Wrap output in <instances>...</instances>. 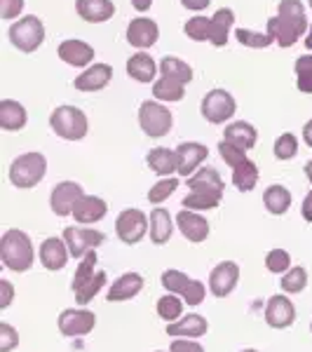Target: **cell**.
Listing matches in <instances>:
<instances>
[{"instance_id":"obj_1","label":"cell","mask_w":312,"mask_h":352,"mask_svg":"<svg viewBox=\"0 0 312 352\" xmlns=\"http://www.w3.org/2000/svg\"><path fill=\"white\" fill-rule=\"evenodd\" d=\"M305 31H310V24L300 0H282L277 5V14L268 19V33L280 47L296 45Z\"/></svg>"},{"instance_id":"obj_2","label":"cell","mask_w":312,"mask_h":352,"mask_svg":"<svg viewBox=\"0 0 312 352\" xmlns=\"http://www.w3.org/2000/svg\"><path fill=\"white\" fill-rule=\"evenodd\" d=\"M0 261L8 270L26 272L31 270L36 252H33V242L24 230L10 228L0 237Z\"/></svg>"},{"instance_id":"obj_3","label":"cell","mask_w":312,"mask_h":352,"mask_svg":"<svg viewBox=\"0 0 312 352\" xmlns=\"http://www.w3.org/2000/svg\"><path fill=\"white\" fill-rule=\"evenodd\" d=\"M47 172V160L43 153H24L10 164V181L14 188L28 190L33 186H38L45 179Z\"/></svg>"},{"instance_id":"obj_4","label":"cell","mask_w":312,"mask_h":352,"mask_svg":"<svg viewBox=\"0 0 312 352\" xmlns=\"http://www.w3.org/2000/svg\"><path fill=\"white\" fill-rule=\"evenodd\" d=\"M49 127L56 136L66 141H80L87 136V129H89V122H87V116L76 109V106H56L49 116Z\"/></svg>"},{"instance_id":"obj_5","label":"cell","mask_w":312,"mask_h":352,"mask_svg":"<svg viewBox=\"0 0 312 352\" xmlns=\"http://www.w3.org/2000/svg\"><path fill=\"white\" fill-rule=\"evenodd\" d=\"M8 36H10V43H12L19 52L31 54L45 43V24L36 14H26L10 26Z\"/></svg>"},{"instance_id":"obj_6","label":"cell","mask_w":312,"mask_h":352,"mask_svg":"<svg viewBox=\"0 0 312 352\" xmlns=\"http://www.w3.org/2000/svg\"><path fill=\"white\" fill-rule=\"evenodd\" d=\"M139 124L146 136L151 139H162L172 132L174 118L167 106L157 104V101H144L139 109Z\"/></svg>"},{"instance_id":"obj_7","label":"cell","mask_w":312,"mask_h":352,"mask_svg":"<svg viewBox=\"0 0 312 352\" xmlns=\"http://www.w3.org/2000/svg\"><path fill=\"white\" fill-rule=\"evenodd\" d=\"M235 111H237L235 96L230 92H225V89H212V92H207L200 106L202 118L212 124H221V122L230 120V118L235 116Z\"/></svg>"},{"instance_id":"obj_8","label":"cell","mask_w":312,"mask_h":352,"mask_svg":"<svg viewBox=\"0 0 312 352\" xmlns=\"http://www.w3.org/2000/svg\"><path fill=\"white\" fill-rule=\"evenodd\" d=\"M151 221L141 209H122L115 221V232L124 244H139L148 235Z\"/></svg>"},{"instance_id":"obj_9","label":"cell","mask_w":312,"mask_h":352,"mask_svg":"<svg viewBox=\"0 0 312 352\" xmlns=\"http://www.w3.org/2000/svg\"><path fill=\"white\" fill-rule=\"evenodd\" d=\"M94 327H96V315L92 310L68 308L61 310L59 315V331L68 338L87 336V333L94 331Z\"/></svg>"},{"instance_id":"obj_10","label":"cell","mask_w":312,"mask_h":352,"mask_svg":"<svg viewBox=\"0 0 312 352\" xmlns=\"http://www.w3.org/2000/svg\"><path fill=\"white\" fill-rule=\"evenodd\" d=\"M64 240L68 244V252L73 258H82L89 252H94L99 244H104V232L92 228H78V226H68L64 230Z\"/></svg>"},{"instance_id":"obj_11","label":"cell","mask_w":312,"mask_h":352,"mask_svg":"<svg viewBox=\"0 0 312 352\" xmlns=\"http://www.w3.org/2000/svg\"><path fill=\"white\" fill-rule=\"evenodd\" d=\"M80 197H85L80 184H76V181H61L49 192V207H52L56 217H71L73 207H76Z\"/></svg>"},{"instance_id":"obj_12","label":"cell","mask_w":312,"mask_h":352,"mask_svg":"<svg viewBox=\"0 0 312 352\" xmlns=\"http://www.w3.org/2000/svg\"><path fill=\"white\" fill-rule=\"evenodd\" d=\"M240 282V265L235 261H221L209 275V292L216 298H225Z\"/></svg>"},{"instance_id":"obj_13","label":"cell","mask_w":312,"mask_h":352,"mask_svg":"<svg viewBox=\"0 0 312 352\" xmlns=\"http://www.w3.org/2000/svg\"><path fill=\"white\" fill-rule=\"evenodd\" d=\"M160 38V28L148 16H136L127 26V43L136 50L153 47Z\"/></svg>"},{"instance_id":"obj_14","label":"cell","mask_w":312,"mask_h":352,"mask_svg":"<svg viewBox=\"0 0 312 352\" xmlns=\"http://www.w3.org/2000/svg\"><path fill=\"white\" fill-rule=\"evenodd\" d=\"M293 320H296V308H293V303L285 294H277V296L268 300V305H265V322H268V327L287 329L293 324Z\"/></svg>"},{"instance_id":"obj_15","label":"cell","mask_w":312,"mask_h":352,"mask_svg":"<svg viewBox=\"0 0 312 352\" xmlns=\"http://www.w3.org/2000/svg\"><path fill=\"white\" fill-rule=\"evenodd\" d=\"M177 226L181 230V235L188 242L200 244L209 237V221L202 217V214H195L192 209H183V212L177 214Z\"/></svg>"},{"instance_id":"obj_16","label":"cell","mask_w":312,"mask_h":352,"mask_svg":"<svg viewBox=\"0 0 312 352\" xmlns=\"http://www.w3.org/2000/svg\"><path fill=\"white\" fill-rule=\"evenodd\" d=\"M179 155V174L181 176H192L200 169V164L209 157V148L197 141H186L177 148Z\"/></svg>"},{"instance_id":"obj_17","label":"cell","mask_w":312,"mask_h":352,"mask_svg":"<svg viewBox=\"0 0 312 352\" xmlns=\"http://www.w3.org/2000/svg\"><path fill=\"white\" fill-rule=\"evenodd\" d=\"M38 252H41V263L52 272L64 268L68 263V256H71L64 237H47V240H43Z\"/></svg>"},{"instance_id":"obj_18","label":"cell","mask_w":312,"mask_h":352,"mask_svg":"<svg viewBox=\"0 0 312 352\" xmlns=\"http://www.w3.org/2000/svg\"><path fill=\"white\" fill-rule=\"evenodd\" d=\"M113 78V68L109 64H92L87 71H82L80 76L73 80V87L80 92H99Z\"/></svg>"},{"instance_id":"obj_19","label":"cell","mask_w":312,"mask_h":352,"mask_svg":"<svg viewBox=\"0 0 312 352\" xmlns=\"http://www.w3.org/2000/svg\"><path fill=\"white\" fill-rule=\"evenodd\" d=\"M141 289H144V277L139 272H124L122 277H118L111 285L109 294H106V300L109 303H122V300L139 296Z\"/></svg>"},{"instance_id":"obj_20","label":"cell","mask_w":312,"mask_h":352,"mask_svg":"<svg viewBox=\"0 0 312 352\" xmlns=\"http://www.w3.org/2000/svg\"><path fill=\"white\" fill-rule=\"evenodd\" d=\"M59 59L64 61V64L76 66V68L89 66L94 61V47L85 41L71 38V41H64L59 45Z\"/></svg>"},{"instance_id":"obj_21","label":"cell","mask_w":312,"mask_h":352,"mask_svg":"<svg viewBox=\"0 0 312 352\" xmlns=\"http://www.w3.org/2000/svg\"><path fill=\"white\" fill-rule=\"evenodd\" d=\"M109 214V204L101 197H94V195H85L78 200V204L73 207V214L71 217L82 226H89V223H96Z\"/></svg>"},{"instance_id":"obj_22","label":"cell","mask_w":312,"mask_h":352,"mask_svg":"<svg viewBox=\"0 0 312 352\" xmlns=\"http://www.w3.org/2000/svg\"><path fill=\"white\" fill-rule=\"evenodd\" d=\"M207 331H209V322L202 315H197V312H188L179 322L167 327V336L172 338H200Z\"/></svg>"},{"instance_id":"obj_23","label":"cell","mask_w":312,"mask_h":352,"mask_svg":"<svg viewBox=\"0 0 312 352\" xmlns=\"http://www.w3.org/2000/svg\"><path fill=\"white\" fill-rule=\"evenodd\" d=\"M76 12L87 24H101L115 14L113 0H76Z\"/></svg>"},{"instance_id":"obj_24","label":"cell","mask_w":312,"mask_h":352,"mask_svg":"<svg viewBox=\"0 0 312 352\" xmlns=\"http://www.w3.org/2000/svg\"><path fill=\"white\" fill-rule=\"evenodd\" d=\"M157 68H160V64H155L153 56L146 52H136L127 59V76L136 82H144V85L155 82Z\"/></svg>"},{"instance_id":"obj_25","label":"cell","mask_w":312,"mask_h":352,"mask_svg":"<svg viewBox=\"0 0 312 352\" xmlns=\"http://www.w3.org/2000/svg\"><path fill=\"white\" fill-rule=\"evenodd\" d=\"M26 122H28L26 109L19 101H12V99L0 101V127H3L5 132H19V129L26 127Z\"/></svg>"},{"instance_id":"obj_26","label":"cell","mask_w":312,"mask_h":352,"mask_svg":"<svg viewBox=\"0 0 312 352\" xmlns=\"http://www.w3.org/2000/svg\"><path fill=\"white\" fill-rule=\"evenodd\" d=\"M221 200H223V190L219 188H192L190 195L183 197V209L207 212V209H216Z\"/></svg>"},{"instance_id":"obj_27","label":"cell","mask_w":312,"mask_h":352,"mask_svg":"<svg viewBox=\"0 0 312 352\" xmlns=\"http://www.w3.org/2000/svg\"><path fill=\"white\" fill-rule=\"evenodd\" d=\"M146 162H148V167L157 176H172L174 172H179L177 151L162 148V146H160V148H153L148 155H146Z\"/></svg>"},{"instance_id":"obj_28","label":"cell","mask_w":312,"mask_h":352,"mask_svg":"<svg viewBox=\"0 0 312 352\" xmlns=\"http://www.w3.org/2000/svg\"><path fill=\"white\" fill-rule=\"evenodd\" d=\"M148 221H151V232H148V235H151L153 244H164V242L172 240L174 221H172V217H169L167 209H162V207L153 209Z\"/></svg>"},{"instance_id":"obj_29","label":"cell","mask_w":312,"mask_h":352,"mask_svg":"<svg viewBox=\"0 0 312 352\" xmlns=\"http://www.w3.org/2000/svg\"><path fill=\"white\" fill-rule=\"evenodd\" d=\"M232 26H235V12H232L230 8L219 10V12L212 16V38H209V43H212L214 47L228 45V33Z\"/></svg>"},{"instance_id":"obj_30","label":"cell","mask_w":312,"mask_h":352,"mask_svg":"<svg viewBox=\"0 0 312 352\" xmlns=\"http://www.w3.org/2000/svg\"><path fill=\"white\" fill-rule=\"evenodd\" d=\"M223 139L230 141V144H235V146H240V148L249 151V148H254V146H256L258 132H256V127H254V124H249V122H232V124L225 127Z\"/></svg>"},{"instance_id":"obj_31","label":"cell","mask_w":312,"mask_h":352,"mask_svg":"<svg viewBox=\"0 0 312 352\" xmlns=\"http://www.w3.org/2000/svg\"><path fill=\"white\" fill-rule=\"evenodd\" d=\"M263 204L265 209H268L270 214H275V217H282V214L289 212V207H291V192L285 186L275 184V186H268L263 192Z\"/></svg>"},{"instance_id":"obj_32","label":"cell","mask_w":312,"mask_h":352,"mask_svg":"<svg viewBox=\"0 0 312 352\" xmlns=\"http://www.w3.org/2000/svg\"><path fill=\"white\" fill-rule=\"evenodd\" d=\"M160 73H162V78H172V80H179L183 85H188L192 80L190 64H186V61L179 59V56H162Z\"/></svg>"},{"instance_id":"obj_33","label":"cell","mask_w":312,"mask_h":352,"mask_svg":"<svg viewBox=\"0 0 312 352\" xmlns=\"http://www.w3.org/2000/svg\"><path fill=\"white\" fill-rule=\"evenodd\" d=\"M232 184L240 192H252L258 184V167L252 160L242 162L240 167L232 169Z\"/></svg>"},{"instance_id":"obj_34","label":"cell","mask_w":312,"mask_h":352,"mask_svg":"<svg viewBox=\"0 0 312 352\" xmlns=\"http://www.w3.org/2000/svg\"><path fill=\"white\" fill-rule=\"evenodd\" d=\"M186 94V85L179 82V80H172V78H160L157 82H153V96L157 101H181Z\"/></svg>"},{"instance_id":"obj_35","label":"cell","mask_w":312,"mask_h":352,"mask_svg":"<svg viewBox=\"0 0 312 352\" xmlns=\"http://www.w3.org/2000/svg\"><path fill=\"white\" fill-rule=\"evenodd\" d=\"M96 261H99V256H96V252H89L87 256H82L80 265H78V270H76V275H73V282H71L73 294H78L80 289H85V287H87L89 282H92L94 277H96V272H94Z\"/></svg>"},{"instance_id":"obj_36","label":"cell","mask_w":312,"mask_h":352,"mask_svg":"<svg viewBox=\"0 0 312 352\" xmlns=\"http://www.w3.org/2000/svg\"><path fill=\"white\" fill-rule=\"evenodd\" d=\"M183 303L186 300H181L177 294H164V296L157 300V315H160L167 324H174V322H179L181 317H183Z\"/></svg>"},{"instance_id":"obj_37","label":"cell","mask_w":312,"mask_h":352,"mask_svg":"<svg viewBox=\"0 0 312 352\" xmlns=\"http://www.w3.org/2000/svg\"><path fill=\"white\" fill-rule=\"evenodd\" d=\"M188 188H219L223 190V179L214 167H200L188 179Z\"/></svg>"},{"instance_id":"obj_38","label":"cell","mask_w":312,"mask_h":352,"mask_svg":"<svg viewBox=\"0 0 312 352\" xmlns=\"http://www.w3.org/2000/svg\"><path fill=\"white\" fill-rule=\"evenodd\" d=\"M183 33L190 38V41H197V43H204L212 38V16H192V19L186 21L183 26Z\"/></svg>"},{"instance_id":"obj_39","label":"cell","mask_w":312,"mask_h":352,"mask_svg":"<svg viewBox=\"0 0 312 352\" xmlns=\"http://www.w3.org/2000/svg\"><path fill=\"white\" fill-rule=\"evenodd\" d=\"M282 292L285 294H300L305 287H308V270L305 268H291L282 275V282H280Z\"/></svg>"},{"instance_id":"obj_40","label":"cell","mask_w":312,"mask_h":352,"mask_svg":"<svg viewBox=\"0 0 312 352\" xmlns=\"http://www.w3.org/2000/svg\"><path fill=\"white\" fill-rule=\"evenodd\" d=\"M235 38H237V43L247 45V47H254V50H265L272 45L270 33H258V31H252V28H237Z\"/></svg>"},{"instance_id":"obj_41","label":"cell","mask_w":312,"mask_h":352,"mask_svg":"<svg viewBox=\"0 0 312 352\" xmlns=\"http://www.w3.org/2000/svg\"><path fill=\"white\" fill-rule=\"evenodd\" d=\"M272 153H275L277 160H291L298 153V139L291 132H285L275 139V146H272Z\"/></svg>"},{"instance_id":"obj_42","label":"cell","mask_w":312,"mask_h":352,"mask_svg":"<svg viewBox=\"0 0 312 352\" xmlns=\"http://www.w3.org/2000/svg\"><path fill=\"white\" fill-rule=\"evenodd\" d=\"M177 188H179V179H174V176H164V179L157 181L155 186H151L148 202L162 204L164 200H169V195H172V192L177 190Z\"/></svg>"},{"instance_id":"obj_43","label":"cell","mask_w":312,"mask_h":352,"mask_svg":"<svg viewBox=\"0 0 312 352\" xmlns=\"http://www.w3.org/2000/svg\"><path fill=\"white\" fill-rule=\"evenodd\" d=\"M296 87L303 94H312V54L298 56L296 59Z\"/></svg>"},{"instance_id":"obj_44","label":"cell","mask_w":312,"mask_h":352,"mask_svg":"<svg viewBox=\"0 0 312 352\" xmlns=\"http://www.w3.org/2000/svg\"><path fill=\"white\" fill-rule=\"evenodd\" d=\"M160 280H162V287L167 289V294H177V296H181V294H183V289L188 287L190 277L186 275V272H181V270L169 268V270L162 272Z\"/></svg>"},{"instance_id":"obj_45","label":"cell","mask_w":312,"mask_h":352,"mask_svg":"<svg viewBox=\"0 0 312 352\" xmlns=\"http://www.w3.org/2000/svg\"><path fill=\"white\" fill-rule=\"evenodd\" d=\"M265 268L275 275H285L287 270H291V256H289L287 249H272L265 256Z\"/></svg>"},{"instance_id":"obj_46","label":"cell","mask_w":312,"mask_h":352,"mask_svg":"<svg viewBox=\"0 0 312 352\" xmlns=\"http://www.w3.org/2000/svg\"><path fill=\"white\" fill-rule=\"evenodd\" d=\"M219 155L223 157L225 164L228 167H240L242 162H247V151L245 148H240V146H235V144H230V141H221L219 144Z\"/></svg>"},{"instance_id":"obj_47","label":"cell","mask_w":312,"mask_h":352,"mask_svg":"<svg viewBox=\"0 0 312 352\" xmlns=\"http://www.w3.org/2000/svg\"><path fill=\"white\" fill-rule=\"evenodd\" d=\"M106 280H109V277H106V272H101V270L96 272V277H94V280L89 282V285L85 287V289H80V292L76 294V300H78V305H87L89 300H92V298L96 296V294H99L101 289L106 287Z\"/></svg>"},{"instance_id":"obj_48","label":"cell","mask_w":312,"mask_h":352,"mask_svg":"<svg viewBox=\"0 0 312 352\" xmlns=\"http://www.w3.org/2000/svg\"><path fill=\"white\" fill-rule=\"evenodd\" d=\"M204 296H207V287L202 285L200 280H190L188 287L183 289V294H181V298L186 300V303L190 305V308H195V305H200Z\"/></svg>"},{"instance_id":"obj_49","label":"cell","mask_w":312,"mask_h":352,"mask_svg":"<svg viewBox=\"0 0 312 352\" xmlns=\"http://www.w3.org/2000/svg\"><path fill=\"white\" fill-rule=\"evenodd\" d=\"M19 345V333L8 322H0V352H12Z\"/></svg>"},{"instance_id":"obj_50","label":"cell","mask_w":312,"mask_h":352,"mask_svg":"<svg viewBox=\"0 0 312 352\" xmlns=\"http://www.w3.org/2000/svg\"><path fill=\"white\" fill-rule=\"evenodd\" d=\"M24 10V0H0V19L12 21Z\"/></svg>"},{"instance_id":"obj_51","label":"cell","mask_w":312,"mask_h":352,"mask_svg":"<svg viewBox=\"0 0 312 352\" xmlns=\"http://www.w3.org/2000/svg\"><path fill=\"white\" fill-rule=\"evenodd\" d=\"M169 352H204L200 343H195L192 338H174Z\"/></svg>"},{"instance_id":"obj_52","label":"cell","mask_w":312,"mask_h":352,"mask_svg":"<svg viewBox=\"0 0 312 352\" xmlns=\"http://www.w3.org/2000/svg\"><path fill=\"white\" fill-rule=\"evenodd\" d=\"M12 298H14V287L8 280H0V310L10 308Z\"/></svg>"},{"instance_id":"obj_53","label":"cell","mask_w":312,"mask_h":352,"mask_svg":"<svg viewBox=\"0 0 312 352\" xmlns=\"http://www.w3.org/2000/svg\"><path fill=\"white\" fill-rule=\"evenodd\" d=\"M209 3H212V0H181V5H183L186 10H192V12H200V10L209 8Z\"/></svg>"},{"instance_id":"obj_54","label":"cell","mask_w":312,"mask_h":352,"mask_svg":"<svg viewBox=\"0 0 312 352\" xmlns=\"http://www.w3.org/2000/svg\"><path fill=\"white\" fill-rule=\"evenodd\" d=\"M303 219L308 221V223H312V190L305 195V200H303Z\"/></svg>"},{"instance_id":"obj_55","label":"cell","mask_w":312,"mask_h":352,"mask_svg":"<svg viewBox=\"0 0 312 352\" xmlns=\"http://www.w3.org/2000/svg\"><path fill=\"white\" fill-rule=\"evenodd\" d=\"M153 0H132V8L136 12H146V10H151Z\"/></svg>"},{"instance_id":"obj_56","label":"cell","mask_w":312,"mask_h":352,"mask_svg":"<svg viewBox=\"0 0 312 352\" xmlns=\"http://www.w3.org/2000/svg\"><path fill=\"white\" fill-rule=\"evenodd\" d=\"M303 139H305V144L312 148V120L305 122V127H303Z\"/></svg>"},{"instance_id":"obj_57","label":"cell","mask_w":312,"mask_h":352,"mask_svg":"<svg viewBox=\"0 0 312 352\" xmlns=\"http://www.w3.org/2000/svg\"><path fill=\"white\" fill-rule=\"evenodd\" d=\"M305 47L312 50V24H310V31H308V36H305Z\"/></svg>"},{"instance_id":"obj_58","label":"cell","mask_w":312,"mask_h":352,"mask_svg":"<svg viewBox=\"0 0 312 352\" xmlns=\"http://www.w3.org/2000/svg\"><path fill=\"white\" fill-rule=\"evenodd\" d=\"M305 176H308V181L312 184V160H310L308 164H305Z\"/></svg>"},{"instance_id":"obj_59","label":"cell","mask_w":312,"mask_h":352,"mask_svg":"<svg viewBox=\"0 0 312 352\" xmlns=\"http://www.w3.org/2000/svg\"><path fill=\"white\" fill-rule=\"evenodd\" d=\"M242 352H258V350H252V348H247V350H242Z\"/></svg>"},{"instance_id":"obj_60","label":"cell","mask_w":312,"mask_h":352,"mask_svg":"<svg viewBox=\"0 0 312 352\" xmlns=\"http://www.w3.org/2000/svg\"><path fill=\"white\" fill-rule=\"evenodd\" d=\"M310 8H312V0H310Z\"/></svg>"},{"instance_id":"obj_61","label":"cell","mask_w":312,"mask_h":352,"mask_svg":"<svg viewBox=\"0 0 312 352\" xmlns=\"http://www.w3.org/2000/svg\"><path fill=\"white\" fill-rule=\"evenodd\" d=\"M310 331H312V324H310Z\"/></svg>"},{"instance_id":"obj_62","label":"cell","mask_w":312,"mask_h":352,"mask_svg":"<svg viewBox=\"0 0 312 352\" xmlns=\"http://www.w3.org/2000/svg\"><path fill=\"white\" fill-rule=\"evenodd\" d=\"M157 352H162V350H157Z\"/></svg>"}]
</instances>
